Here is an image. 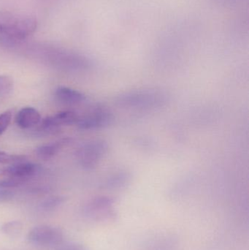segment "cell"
<instances>
[{"label": "cell", "mask_w": 249, "mask_h": 250, "mask_svg": "<svg viewBox=\"0 0 249 250\" xmlns=\"http://www.w3.org/2000/svg\"><path fill=\"white\" fill-rule=\"evenodd\" d=\"M109 201L106 198H99L90 201L85 207L84 214L89 218L96 219L101 217L102 211L108 208Z\"/></svg>", "instance_id": "obj_11"}, {"label": "cell", "mask_w": 249, "mask_h": 250, "mask_svg": "<svg viewBox=\"0 0 249 250\" xmlns=\"http://www.w3.org/2000/svg\"><path fill=\"white\" fill-rule=\"evenodd\" d=\"M13 81L7 76H0V97L9 95L13 90Z\"/></svg>", "instance_id": "obj_13"}, {"label": "cell", "mask_w": 249, "mask_h": 250, "mask_svg": "<svg viewBox=\"0 0 249 250\" xmlns=\"http://www.w3.org/2000/svg\"><path fill=\"white\" fill-rule=\"evenodd\" d=\"M166 99V95L159 91H133L118 96L116 104L124 108L145 109L162 106Z\"/></svg>", "instance_id": "obj_2"}, {"label": "cell", "mask_w": 249, "mask_h": 250, "mask_svg": "<svg viewBox=\"0 0 249 250\" xmlns=\"http://www.w3.org/2000/svg\"><path fill=\"white\" fill-rule=\"evenodd\" d=\"M13 191L7 188H0V201H7L13 198Z\"/></svg>", "instance_id": "obj_16"}, {"label": "cell", "mask_w": 249, "mask_h": 250, "mask_svg": "<svg viewBox=\"0 0 249 250\" xmlns=\"http://www.w3.org/2000/svg\"><path fill=\"white\" fill-rule=\"evenodd\" d=\"M108 151V145L102 141L86 143L76 151V157L79 164L85 169H92L97 166Z\"/></svg>", "instance_id": "obj_4"}, {"label": "cell", "mask_w": 249, "mask_h": 250, "mask_svg": "<svg viewBox=\"0 0 249 250\" xmlns=\"http://www.w3.org/2000/svg\"><path fill=\"white\" fill-rule=\"evenodd\" d=\"M55 96L58 101L66 105L80 104L86 100V96L81 92L65 86L58 87L56 90Z\"/></svg>", "instance_id": "obj_10"}, {"label": "cell", "mask_w": 249, "mask_h": 250, "mask_svg": "<svg viewBox=\"0 0 249 250\" xmlns=\"http://www.w3.org/2000/svg\"><path fill=\"white\" fill-rule=\"evenodd\" d=\"M39 173H41V167L38 165L28 163L13 165L1 173L4 179L0 181V188L7 189L17 188Z\"/></svg>", "instance_id": "obj_3"}, {"label": "cell", "mask_w": 249, "mask_h": 250, "mask_svg": "<svg viewBox=\"0 0 249 250\" xmlns=\"http://www.w3.org/2000/svg\"><path fill=\"white\" fill-rule=\"evenodd\" d=\"M57 250H85L83 247L76 243L61 244Z\"/></svg>", "instance_id": "obj_17"}, {"label": "cell", "mask_w": 249, "mask_h": 250, "mask_svg": "<svg viewBox=\"0 0 249 250\" xmlns=\"http://www.w3.org/2000/svg\"><path fill=\"white\" fill-rule=\"evenodd\" d=\"M63 239V232L51 226H37L28 235V240L31 244L41 248L58 247L62 244Z\"/></svg>", "instance_id": "obj_5"}, {"label": "cell", "mask_w": 249, "mask_h": 250, "mask_svg": "<svg viewBox=\"0 0 249 250\" xmlns=\"http://www.w3.org/2000/svg\"><path fill=\"white\" fill-rule=\"evenodd\" d=\"M20 160H22V157L20 156L11 155L3 151H0V163H13V162H19Z\"/></svg>", "instance_id": "obj_15"}, {"label": "cell", "mask_w": 249, "mask_h": 250, "mask_svg": "<svg viewBox=\"0 0 249 250\" xmlns=\"http://www.w3.org/2000/svg\"><path fill=\"white\" fill-rule=\"evenodd\" d=\"M41 117L38 110L32 107L22 108L16 117V124L19 127L28 129L39 124Z\"/></svg>", "instance_id": "obj_8"}, {"label": "cell", "mask_w": 249, "mask_h": 250, "mask_svg": "<svg viewBox=\"0 0 249 250\" xmlns=\"http://www.w3.org/2000/svg\"><path fill=\"white\" fill-rule=\"evenodd\" d=\"M12 120V114L10 111H6L0 114V135L4 132L10 125Z\"/></svg>", "instance_id": "obj_14"}, {"label": "cell", "mask_w": 249, "mask_h": 250, "mask_svg": "<svg viewBox=\"0 0 249 250\" xmlns=\"http://www.w3.org/2000/svg\"><path fill=\"white\" fill-rule=\"evenodd\" d=\"M19 228H20L19 223H10L6 226V228H4V229H5L6 232H7V233H12V232L14 233L16 230H19Z\"/></svg>", "instance_id": "obj_18"}, {"label": "cell", "mask_w": 249, "mask_h": 250, "mask_svg": "<svg viewBox=\"0 0 249 250\" xmlns=\"http://www.w3.org/2000/svg\"><path fill=\"white\" fill-rule=\"evenodd\" d=\"M64 198L61 196H52L46 198L40 203L38 208L43 213H49L58 208L64 203Z\"/></svg>", "instance_id": "obj_12"}, {"label": "cell", "mask_w": 249, "mask_h": 250, "mask_svg": "<svg viewBox=\"0 0 249 250\" xmlns=\"http://www.w3.org/2000/svg\"><path fill=\"white\" fill-rule=\"evenodd\" d=\"M111 120V114L107 108L96 106L89 112L78 116L76 125L82 129H99L107 126Z\"/></svg>", "instance_id": "obj_6"}, {"label": "cell", "mask_w": 249, "mask_h": 250, "mask_svg": "<svg viewBox=\"0 0 249 250\" xmlns=\"http://www.w3.org/2000/svg\"><path fill=\"white\" fill-rule=\"evenodd\" d=\"M38 21L35 17L17 14L10 11H0V34L10 41H22L35 33Z\"/></svg>", "instance_id": "obj_1"}, {"label": "cell", "mask_w": 249, "mask_h": 250, "mask_svg": "<svg viewBox=\"0 0 249 250\" xmlns=\"http://www.w3.org/2000/svg\"><path fill=\"white\" fill-rule=\"evenodd\" d=\"M78 116L73 111H61L54 116L42 120L40 126L37 132L42 133H52L57 132L58 127L63 125H76Z\"/></svg>", "instance_id": "obj_7"}, {"label": "cell", "mask_w": 249, "mask_h": 250, "mask_svg": "<svg viewBox=\"0 0 249 250\" xmlns=\"http://www.w3.org/2000/svg\"><path fill=\"white\" fill-rule=\"evenodd\" d=\"M70 138H64L51 144L40 146L35 150L37 156L42 160H49L57 155L63 148L70 144Z\"/></svg>", "instance_id": "obj_9"}]
</instances>
